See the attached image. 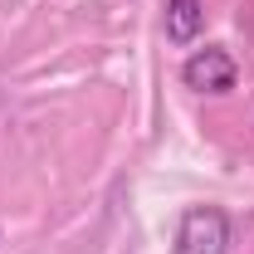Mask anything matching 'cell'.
<instances>
[{
    "mask_svg": "<svg viewBox=\"0 0 254 254\" xmlns=\"http://www.w3.org/2000/svg\"><path fill=\"white\" fill-rule=\"evenodd\" d=\"M235 225L220 205H190L176 225V254H230Z\"/></svg>",
    "mask_w": 254,
    "mask_h": 254,
    "instance_id": "obj_1",
    "label": "cell"
},
{
    "mask_svg": "<svg viewBox=\"0 0 254 254\" xmlns=\"http://www.w3.org/2000/svg\"><path fill=\"white\" fill-rule=\"evenodd\" d=\"M181 83L195 88V93H230L240 83V68L225 49H200V54H190L181 64Z\"/></svg>",
    "mask_w": 254,
    "mask_h": 254,
    "instance_id": "obj_2",
    "label": "cell"
},
{
    "mask_svg": "<svg viewBox=\"0 0 254 254\" xmlns=\"http://www.w3.org/2000/svg\"><path fill=\"white\" fill-rule=\"evenodd\" d=\"M205 25V5L200 0H166V39L171 44H190Z\"/></svg>",
    "mask_w": 254,
    "mask_h": 254,
    "instance_id": "obj_3",
    "label": "cell"
}]
</instances>
